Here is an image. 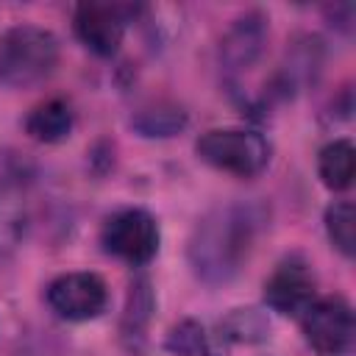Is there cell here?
Segmentation results:
<instances>
[{"label":"cell","mask_w":356,"mask_h":356,"mask_svg":"<svg viewBox=\"0 0 356 356\" xmlns=\"http://www.w3.org/2000/svg\"><path fill=\"white\" fill-rule=\"evenodd\" d=\"M320 178L328 189L339 192L348 189L353 181V170H356V150L348 139H334L331 145H325L320 150V161H317Z\"/></svg>","instance_id":"7c38bea8"},{"label":"cell","mask_w":356,"mask_h":356,"mask_svg":"<svg viewBox=\"0 0 356 356\" xmlns=\"http://www.w3.org/2000/svg\"><path fill=\"white\" fill-rule=\"evenodd\" d=\"M164 353L167 356H214V348H211V342H209V337H206L200 323L184 320L167 334Z\"/></svg>","instance_id":"4fadbf2b"},{"label":"cell","mask_w":356,"mask_h":356,"mask_svg":"<svg viewBox=\"0 0 356 356\" xmlns=\"http://www.w3.org/2000/svg\"><path fill=\"white\" fill-rule=\"evenodd\" d=\"M197 156L225 172L250 178L261 172L270 161V145L261 134L256 131H242V128H217L209 131L197 139L195 145Z\"/></svg>","instance_id":"3957f363"},{"label":"cell","mask_w":356,"mask_h":356,"mask_svg":"<svg viewBox=\"0 0 356 356\" xmlns=\"http://www.w3.org/2000/svg\"><path fill=\"white\" fill-rule=\"evenodd\" d=\"M100 239L111 256L128 264H147L159 253V225L145 209H122L111 214Z\"/></svg>","instance_id":"277c9868"},{"label":"cell","mask_w":356,"mask_h":356,"mask_svg":"<svg viewBox=\"0 0 356 356\" xmlns=\"http://www.w3.org/2000/svg\"><path fill=\"white\" fill-rule=\"evenodd\" d=\"M28 228V203L14 181L0 184V256L17 250Z\"/></svg>","instance_id":"9c48e42d"},{"label":"cell","mask_w":356,"mask_h":356,"mask_svg":"<svg viewBox=\"0 0 356 356\" xmlns=\"http://www.w3.org/2000/svg\"><path fill=\"white\" fill-rule=\"evenodd\" d=\"M58 61V42L36 25H17L0 42V83L33 86L44 81Z\"/></svg>","instance_id":"7a4b0ae2"},{"label":"cell","mask_w":356,"mask_h":356,"mask_svg":"<svg viewBox=\"0 0 356 356\" xmlns=\"http://www.w3.org/2000/svg\"><path fill=\"white\" fill-rule=\"evenodd\" d=\"M25 128L36 142H61L72 131V111L58 97L44 100L28 114Z\"/></svg>","instance_id":"8fae6325"},{"label":"cell","mask_w":356,"mask_h":356,"mask_svg":"<svg viewBox=\"0 0 356 356\" xmlns=\"http://www.w3.org/2000/svg\"><path fill=\"white\" fill-rule=\"evenodd\" d=\"M264 36H267V31H264V19L259 14H248L245 19H239L222 44V56H225L228 67L231 70L248 67L261 53Z\"/></svg>","instance_id":"30bf717a"},{"label":"cell","mask_w":356,"mask_h":356,"mask_svg":"<svg viewBox=\"0 0 356 356\" xmlns=\"http://www.w3.org/2000/svg\"><path fill=\"white\" fill-rule=\"evenodd\" d=\"M225 328H228V337H234V339H261L267 331H270V325L253 312V309H239L228 323H225Z\"/></svg>","instance_id":"2e32d148"},{"label":"cell","mask_w":356,"mask_h":356,"mask_svg":"<svg viewBox=\"0 0 356 356\" xmlns=\"http://www.w3.org/2000/svg\"><path fill=\"white\" fill-rule=\"evenodd\" d=\"M314 275L303 261H284L264 284V300L278 314H303L314 303Z\"/></svg>","instance_id":"ba28073f"},{"label":"cell","mask_w":356,"mask_h":356,"mask_svg":"<svg viewBox=\"0 0 356 356\" xmlns=\"http://www.w3.org/2000/svg\"><path fill=\"white\" fill-rule=\"evenodd\" d=\"M131 6L120 3H81L75 8V33L97 56H114L122 44Z\"/></svg>","instance_id":"52a82bcc"},{"label":"cell","mask_w":356,"mask_h":356,"mask_svg":"<svg viewBox=\"0 0 356 356\" xmlns=\"http://www.w3.org/2000/svg\"><path fill=\"white\" fill-rule=\"evenodd\" d=\"M256 214L248 206H225L211 211L195 231L189 259L206 281L231 278L248 259L256 236Z\"/></svg>","instance_id":"6da1fadb"},{"label":"cell","mask_w":356,"mask_h":356,"mask_svg":"<svg viewBox=\"0 0 356 356\" xmlns=\"http://www.w3.org/2000/svg\"><path fill=\"white\" fill-rule=\"evenodd\" d=\"M184 122H186L184 111H178V108H159V111H145L136 120V128L145 136H170L178 128H184Z\"/></svg>","instance_id":"9a60e30c"},{"label":"cell","mask_w":356,"mask_h":356,"mask_svg":"<svg viewBox=\"0 0 356 356\" xmlns=\"http://www.w3.org/2000/svg\"><path fill=\"white\" fill-rule=\"evenodd\" d=\"M325 228H328V239L345 256H353V248H356V211H353L350 200H339V203L328 206Z\"/></svg>","instance_id":"5bb4252c"},{"label":"cell","mask_w":356,"mask_h":356,"mask_svg":"<svg viewBox=\"0 0 356 356\" xmlns=\"http://www.w3.org/2000/svg\"><path fill=\"white\" fill-rule=\"evenodd\" d=\"M303 334L309 345L325 356L345 353L353 342V312L342 298L314 300L303 312Z\"/></svg>","instance_id":"8992f818"},{"label":"cell","mask_w":356,"mask_h":356,"mask_svg":"<svg viewBox=\"0 0 356 356\" xmlns=\"http://www.w3.org/2000/svg\"><path fill=\"white\" fill-rule=\"evenodd\" d=\"M47 303L58 317L83 323L106 309L108 289L95 273H67L47 286Z\"/></svg>","instance_id":"5b68a950"}]
</instances>
